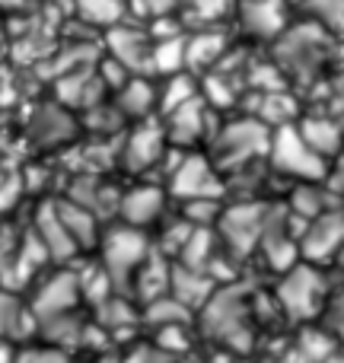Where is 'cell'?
Listing matches in <instances>:
<instances>
[{
  "mask_svg": "<svg viewBox=\"0 0 344 363\" xmlns=\"http://www.w3.org/2000/svg\"><path fill=\"white\" fill-rule=\"evenodd\" d=\"M271 157H274V166L284 172H294L300 179H322L326 166H322V153H316L313 147L306 144L296 128L284 125L281 131L271 140Z\"/></svg>",
  "mask_w": 344,
  "mask_h": 363,
  "instance_id": "6da1fadb",
  "label": "cell"
},
{
  "mask_svg": "<svg viewBox=\"0 0 344 363\" xmlns=\"http://www.w3.org/2000/svg\"><path fill=\"white\" fill-rule=\"evenodd\" d=\"M204 332L213 338L230 341L233 347H249V332L243 328V296L236 290H220L207 300L204 309Z\"/></svg>",
  "mask_w": 344,
  "mask_h": 363,
  "instance_id": "7a4b0ae2",
  "label": "cell"
},
{
  "mask_svg": "<svg viewBox=\"0 0 344 363\" xmlns=\"http://www.w3.org/2000/svg\"><path fill=\"white\" fill-rule=\"evenodd\" d=\"M147 239L138 230H115L106 239V271L112 274V284L118 290H128L131 271L144 262Z\"/></svg>",
  "mask_w": 344,
  "mask_h": 363,
  "instance_id": "3957f363",
  "label": "cell"
},
{
  "mask_svg": "<svg viewBox=\"0 0 344 363\" xmlns=\"http://www.w3.org/2000/svg\"><path fill=\"white\" fill-rule=\"evenodd\" d=\"M277 296H281L284 309H287L294 319H309L319 306L322 296V281L313 268H294L277 287Z\"/></svg>",
  "mask_w": 344,
  "mask_h": 363,
  "instance_id": "277c9868",
  "label": "cell"
},
{
  "mask_svg": "<svg viewBox=\"0 0 344 363\" xmlns=\"http://www.w3.org/2000/svg\"><path fill=\"white\" fill-rule=\"evenodd\" d=\"M265 217H268V211L258 204L230 207V211L223 213V220H220V233H223V239L230 242L233 252L245 255V252L258 242V236L265 233Z\"/></svg>",
  "mask_w": 344,
  "mask_h": 363,
  "instance_id": "5b68a950",
  "label": "cell"
},
{
  "mask_svg": "<svg viewBox=\"0 0 344 363\" xmlns=\"http://www.w3.org/2000/svg\"><path fill=\"white\" fill-rule=\"evenodd\" d=\"M213 150L226 163H239V160H249L255 153L268 150V131L258 121H236L213 140Z\"/></svg>",
  "mask_w": 344,
  "mask_h": 363,
  "instance_id": "8992f818",
  "label": "cell"
},
{
  "mask_svg": "<svg viewBox=\"0 0 344 363\" xmlns=\"http://www.w3.org/2000/svg\"><path fill=\"white\" fill-rule=\"evenodd\" d=\"M80 281L74 274H55L35 296V315L38 319H48V315H61L70 313L74 303L80 300Z\"/></svg>",
  "mask_w": 344,
  "mask_h": 363,
  "instance_id": "52a82bcc",
  "label": "cell"
},
{
  "mask_svg": "<svg viewBox=\"0 0 344 363\" xmlns=\"http://www.w3.org/2000/svg\"><path fill=\"white\" fill-rule=\"evenodd\" d=\"M38 239L45 242L51 258H70L77 252V239L74 233L64 226L61 213H57V204H42L38 207V220H35Z\"/></svg>",
  "mask_w": 344,
  "mask_h": 363,
  "instance_id": "ba28073f",
  "label": "cell"
},
{
  "mask_svg": "<svg viewBox=\"0 0 344 363\" xmlns=\"http://www.w3.org/2000/svg\"><path fill=\"white\" fill-rule=\"evenodd\" d=\"M172 191L179 198H213V191H220V185L211 176V166L201 157H188L182 160V166L172 176Z\"/></svg>",
  "mask_w": 344,
  "mask_h": 363,
  "instance_id": "9c48e42d",
  "label": "cell"
},
{
  "mask_svg": "<svg viewBox=\"0 0 344 363\" xmlns=\"http://www.w3.org/2000/svg\"><path fill=\"white\" fill-rule=\"evenodd\" d=\"M344 245V213H319L303 236V252L309 258H328Z\"/></svg>",
  "mask_w": 344,
  "mask_h": 363,
  "instance_id": "30bf717a",
  "label": "cell"
},
{
  "mask_svg": "<svg viewBox=\"0 0 344 363\" xmlns=\"http://www.w3.org/2000/svg\"><path fill=\"white\" fill-rule=\"evenodd\" d=\"M160 153H163V134H160V128L144 125L131 134V140H128L125 163H128V169H144V166L157 163Z\"/></svg>",
  "mask_w": 344,
  "mask_h": 363,
  "instance_id": "8fae6325",
  "label": "cell"
},
{
  "mask_svg": "<svg viewBox=\"0 0 344 363\" xmlns=\"http://www.w3.org/2000/svg\"><path fill=\"white\" fill-rule=\"evenodd\" d=\"M170 287L175 300H182L185 306H201V303L211 300V281L192 264H182V268L172 271Z\"/></svg>",
  "mask_w": 344,
  "mask_h": 363,
  "instance_id": "7c38bea8",
  "label": "cell"
},
{
  "mask_svg": "<svg viewBox=\"0 0 344 363\" xmlns=\"http://www.w3.org/2000/svg\"><path fill=\"white\" fill-rule=\"evenodd\" d=\"M265 252H268V262L274 264V268H290L294 255H296L294 239L284 233V223L277 220L274 211L265 217Z\"/></svg>",
  "mask_w": 344,
  "mask_h": 363,
  "instance_id": "4fadbf2b",
  "label": "cell"
},
{
  "mask_svg": "<svg viewBox=\"0 0 344 363\" xmlns=\"http://www.w3.org/2000/svg\"><path fill=\"white\" fill-rule=\"evenodd\" d=\"M160 207H163V194H160L157 188H134V191H128V198L121 201V213H125V220L131 226L150 223L160 213Z\"/></svg>",
  "mask_w": 344,
  "mask_h": 363,
  "instance_id": "5bb4252c",
  "label": "cell"
},
{
  "mask_svg": "<svg viewBox=\"0 0 344 363\" xmlns=\"http://www.w3.org/2000/svg\"><path fill=\"white\" fill-rule=\"evenodd\" d=\"M172 121H170V131H172V140L175 144H188V140H194L201 134V128H204V108H201V102L188 99L182 102L179 108H172Z\"/></svg>",
  "mask_w": 344,
  "mask_h": 363,
  "instance_id": "9a60e30c",
  "label": "cell"
},
{
  "mask_svg": "<svg viewBox=\"0 0 344 363\" xmlns=\"http://www.w3.org/2000/svg\"><path fill=\"white\" fill-rule=\"evenodd\" d=\"M300 134L306 138V144L313 147L316 153H322V157H332V153L341 150V131H338V125H332V121H326V118L303 121Z\"/></svg>",
  "mask_w": 344,
  "mask_h": 363,
  "instance_id": "2e32d148",
  "label": "cell"
},
{
  "mask_svg": "<svg viewBox=\"0 0 344 363\" xmlns=\"http://www.w3.org/2000/svg\"><path fill=\"white\" fill-rule=\"evenodd\" d=\"M57 213H61L64 226H67L70 233H74L77 245H89L96 236V223H93V213H89V207L83 204H57Z\"/></svg>",
  "mask_w": 344,
  "mask_h": 363,
  "instance_id": "e0dca14e",
  "label": "cell"
},
{
  "mask_svg": "<svg viewBox=\"0 0 344 363\" xmlns=\"http://www.w3.org/2000/svg\"><path fill=\"white\" fill-rule=\"evenodd\" d=\"M32 325H35L32 315L23 313L16 300H13L10 294H0V338H6V335H13V338L29 335Z\"/></svg>",
  "mask_w": 344,
  "mask_h": 363,
  "instance_id": "ac0fdd59",
  "label": "cell"
},
{
  "mask_svg": "<svg viewBox=\"0 0 344 363\" xmlns=\"http://www.w3.org/2000/svg\"><path fill=\"white\" fill-rule=\"evenodd\" d=\"M188 319V306L182 300H175V296H170L166 300L163 296H157V300H150V309H147V322H153V325H185Z\"/></svg>",
  "mask_w": 344,
  "mask_h": 363,
  "instance_id": "d6986e66",
  "label": "cell"
},
{
  "mask_svg": "<svg viewBox=\"0 0 344 363\" xmlns=\"http://www.w3.org/2000/svg\"><path fill=\"white\" fill-rule=\"evenodd\" d=\"M170 277H172V271H166V264L160 262V258H150V262H147V268H140V274H138L140 296H147V300H157V296H163Z\"/></svg>",
  "mask_w": 344,
  "mask_h": 363,
  "instance_id": "ffe728a7",
  "label": "cell"
},
{
  "mask_svg": "<svg viewBox=\"0 0 344 363\" xmlns=\"http://www.w3.org/2000/svg\"><path fill=\"white\" fill-rule=\"evenodd\" d=\"M118 102H121V108H125V112H131V115H147V108L153 106V86H150V83H144V80L125 83V89H121Z\"/></svg>",
  "mask_w": 344,
  "mask_h": 363,
  "instance_id": "44dd1931",
  "label": "cell"
},
{
  "mask_svg": "<svg viewBox=\"0 0 344 363\" xmlns=\"http://www.w3.org/2000/svg\"><path fill=\"white\" fill-rule=\"evenodd\" d=\"M35 134L45 144H55V140H64L70 134V121L61 112H55V108H45L35 118Z\"/></svg>",
  "mask_w": 344,
  "mask_h": 363,
  "instance_id": "7402d4cb",
  "label": "cell"
},
{
  "mask_svg": "<svg viewBox=\"0 0 344 363\" xmlns=\"http://www.w3.org/2000/svg\"><path fill=\"white\" fill-rule=\"evenodd\" d=\"M99 319L106 328H125V325H134V309L128 306L121 296H109L106 303H99Z\"/></svg>",
  "mask_w": 344,
  "mask_h": 363,
  "instance_id": "603a6c76",
  "label": "cell"
},
{
  "mask_svg": "<svg viewBox=\"0 0 344 363\" xmlns=\"http://www.w3.org/2000/svg\"><path fill=\"white\" fill-rule=\"evenodd\" d=\"M45 322V335L48 338H55L57 345H77V338H80V322L70 319V315H48Z\"/></svg>",
  "mask_w": 344,
  "mask_h": 363,
  "instance_id": "cb8c5ba5",
  "label": "cell"
},
{
  "mask_svg": "<svg viewBox=\"0 0 344 363\" xmlns=\"http://www.w3.org/2000/svg\"><path fill=\"white\" fill-rule=\"evenodd\" d=\"M211 233L207 230H192V236H188V242L182 245V255H185V264H192V268H201V264L211 258Z\"/></svg>",
  "mask_w": 344,
  "mask_h": 363,
  "instance_id": "d4e9b609",
  "label": "cell"
},
{
  "mask_svg": "<svg viewBox=\"0 0 344 363\" xmlns=\"http://www.w3.org/2000/svg\"><path fill=\"white\" fill-rule=\"evenodd\" d=\"M188 57V48L182 42H166L157 48V55H153V64H157V70H163V74H175V70L182 67V61Z\"/></svg>",
  "mask_w": 344,
  "mask_h": 363,
  "instance_id": "484cf974",
  "label": "cell"
},
{
  "mask_svg": "<svg viewBox=\"0 0 344 363\" xmlns=\"http://www.w3.org/2000/svg\"><path fill=\"white\" fill-rule=\"evenodd\" d=\"M322 207H326V198H322L319 188H300V191L294 194V211H296V217L316 220V217L322 213Z\"/></svg>",
  "mask_w": 344,
  "mask_h": 363,
  "instance_id": "4316f807",
  "label": "cell"
},
{
  "mask_svg": "<svg viewBox=\"0 0 344 363\" xmlns=\"http://www.w3.org/2000/svg\"><path fill=\"white\" fill-rule=\"evenodd\" d=\"M89 86V77L87 74H74V77H64L61 80V89H57V96H61L67 106H80V102H89L93 96L87 93Z\"/></svg>",
  "mask_w": 344,
  "mask_h": 363,
  "instance_id": "83f0119b",
  "label": "cell"
},
{
  "mask_svg": "<svg viewBox=\"0 0 344 363\" xmlns=\"http://www.w3.org/2000/svg\"><path fill=\"white\" fill-rule=\"evenodd\" d=\"M300 351L306 354L313 363H322L328 354H335V345H332V338H328V335L306 332V335H303V341H300Z\"/></svg>",
  "mask_w": 344,
  "mask_h": 363,
  "instance_id": "f1b7e54d",
  "label": "cell"
},
{
  "mask_svg": "<svg viewBox=\"0 0 344 363\" xmlns=\"http://www.w3.org/2000/svg\"><path fill=\"white\" fill-rule=\"evenodd\" d=\"M217 55H220V38L217 35H201L188 45V61L198 64V67L207 64L211 57H217Z\"/></svg>",
  "mask_w": 344,
  "mask_h": 363,
  "instance_id": "f546056e",
  "label": "cell"
},
{
  "mask_svg": "<svg viewBox=\"0 0 344 363\" xmlns=\"http://www.w3.org/2000/svg\"><path fill=\"white\" fill-rule=\"evenodd\" d=\"M192 80H185V77H175V80L170 83V89H166V96H163V108H179L182 102H188V99H194V93H192Z\"/></svg>",
  "mask_w": 344,
  "mask_h": 363,
  "instance_id": "4dcf8cb0",
  "label": "cell"
},
{
  "mask_svg": "<svg viewBox=\"0 0 344 363\" xmlns=\"http://www.w3.org/2000/svg\"><path fill=\"white\" fill-rule=\"evenodd\" d=\"M83 13L96 23H112L118 16V4L115 0H83Z\"/></svg>",
  "mask_w": 344,
  "mask_h": 363,
  "instance_id": "1f68e13d",
  "label": "cell"
},
{
  "mask_svg": "<svg viewBox=\"0 0 344 363\" xmlns=\"http://www.w3.org/2000/svg\"><path fill=\"white\" fill-rule=\"evenodd\" d=\"M294 102L287 99V96H268V99H265V118L268 121H287L290 115H294Z\"/></svg>",
  "mask_w": 344,
  "mask_h": 363,
  "instance_id": "d6a6232c",
  "label": "cell"
},
{
  "mask_svg": "<svg viewBox=\"0 0 344 363\" xmlns=\"http://www.w3.org/2000/svg\"><path fill=\"white\" fill-rule=\"evenodd\" d=\"M211 217H217V201L213 198H192L188 201V220H194V223H207Z\"/></svg>",
  "mask_w": 344,
  "mask_h": 363,
  "instance_id": "836d02e7",
  "label": "cell"
},
{
  "mask_svg": "<svg viewBox=\"0 0 344 363\" xmlns=\"http://www.w3.org/2000/svg\"><path fill=\"white\" fill-rule=\"evenodd\" d=\"M185 328L182 325H163L160 328V347L163 351H170V354H175V351H185Z\"/></svg>",
  "mask_w": 344,
  "mask_h": 363,
  "instance_id": "e575fe53",
  "label": "cell"
},
{
  "mask_svg": "<svg viewBox=\"0 0 344 363\" xmlns=\"http://www.w3.org/2000/svg\"><path fill=\"white\" fill-rule=\"evenodd\" d=\"M13 363H67L61 351H48V347H32V351H23Z\"/></svg>",
  "mask_w": 344,
  "mask_h": 363,
  "instance_id": "d590c367",
  "label": "cell"
},
{
  "mask_svg": "<svg viewBox=\"0 0 344 363\" xmlns=\"http://www.w3.org/2000/svg\"><path fill=\"white\" fill-rule=\"evenodd\" d=\"M316 10H322L328 26H344V0H316Z\"/></svg>",
  "mask_w": 344,
  "mask_h": 363,
  "instance_id": "8d00e7d4",
  "label": "cell"
},
{
  "mask_svg": "<svg viewBox=\"0 0 344 363\" xmlns=\"http://www.w3.org/2000/svg\"><path fill=\"white\" fill-rule=\"evenodd\" d=\"M125 363H170V351H153V347H138V351L128 354Z\"/></svg>",
  "mask_w": 344,
  "mask_h": 363,
  "instance_id": "74e56055",
  "label": "cell"
},
{
  "mask_svg": "<svg viewBox=\"0 0 344 363\" xmlns=\"http://www.w3.org/2000/svg\"><path fill=\"white\" fill-rule=\"evenodd\" d=\"M207 96H211V102H217V106H230L233 102V93L226 89L223 80H207Z\"/></svg>",
  "mask_w": 344,
  "mask_h": 363,
  "instance_id": "f35d334b",
  "label": "cell"
},
{
  "mask_svg": "<svg viewBox=\"0 0 344 363\" xmlns=\"http://www.w3.org/2000/svg\"><path fill=\"white\" fill-rule=\"evenodd\" d=\"M332 328L344 338V290L338 294V300L332 303Z\"/></svg>",
  "mask_w": 344,
  "mask_h": 363,
  "instance_id": "ab89813d",
  "label": "cell"
},
{
  "mask_svg": "<svg viewBox=\"0 0 344 363\" xmlns=\"http://www.w3.org/2000/svg\"><path fill=\"white\" fill-rule=\"evenodd\" d=\"M0 363H13V351H10V345H4V341H0Z\"/></svg>",
  "mask_w": 344,
  "mask_h": 363,
  "instance_id": "60d3db41",
  "label": "cell"
},
{
  "mask_svg": "<svg viewBox=\"0 0 344 363\" xmlns=\"http://www.w3.org/2000/svg\"><path fill=\"white\" fill-rule=\"evenodd\" d=\"M322 363H344V357H341V354H328V357L322 360Z\"/></svg>",
  "mask_w": 344,
  "mask_h": 363,
  "instance_id": "b9f144b4",
  "label": "cell"
},
{
  "mask_svg": "<svg viewBox=\"0 0 344 363\" xmlns=\"http://www.w3.org/2000/svg\"><path fill=\"white\" fill-rule=\"evenodd\" d=\"M23 0H0V6H19Z\"/></svg>",
  "mask_w": 344,
  "mask_h": 363,
  "instance_id": "7bdbcfd3",
  "label": "cell"
},
{
  "mask_svg": "<svg viewBox=\"0 0 344 363\" xmlns=\"http://www.w3.org/2000/svg\"><path fill=\"white\" fill-rule=\"evenodd\" d=\"M0 48H4V35H0Z\"/></svg>",
  "mask_w": 344,
  "mask_h": 363,
  "instance_id": "ee69618b",
  "label": "cell"
},
{
  "mask_svg": "<svg viewBox=\"0 0 344 363\" xmlns=\"http://www.w3.org/2000/svg\"><path fill=\"white\" fill-rule=\"evenodd\" d=\"M341 264H344V252H341Z\"/></svg>",
  "mask_w": 344,
  "mask_h": 363,
  "instance_id": "f6af8a7d",
  "label": "cell"
},
{
  "mask_svg": "<svg viewBox=\"0 0 344 363\" xmlns=\"http://www.w3.org/2000/svg\"><path fill=\"white\" fill-rule=\"evenodd\" d=\"M106 363H115V360H106Z\"/></svg>",
  "mask_w": 344,
  "mask_h": 363,
  "instance_id": "bcb514c9",
  "label": "cell"
}]
</instances>
